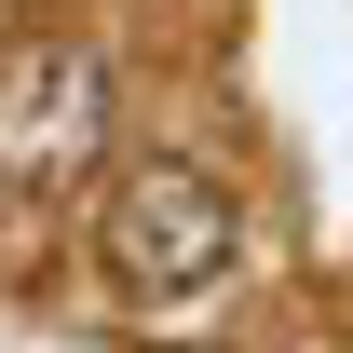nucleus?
Instances as JSON below:
<instances>
[{
	"instance_id": "obj_1",
	"label": "nucleus",
	"mask_w": 353,
	"mask_h": 353,
	"mask_svg": "<svg viewBox=\"0 0 353 353\" xmlns=\"http://www.w3.org/2000/svg\"><path fill=\"white\" fill-rule=\"evenodd\" d=\"M95 259H109V285H136V299H204V285L231 272V190H218L204 163L150 150V163L109 176Z\"/></svg>"
},
{
	"instance_id": "obj_2",
	"label": "nucleus",
	"mask_w": 353,
	"mask_h": 353,
	"mask_svg": "<svg viewBox=\"0 0 353 353\" xmlns=\"http://www.w3.org/2000/svg\"><path fill=\"white\" fill-rule=\"evenodd\" d=\"M95 136H109V82L82 41H0V176L14 190L82 176Z\"/></svg>"
}]
</instances>
